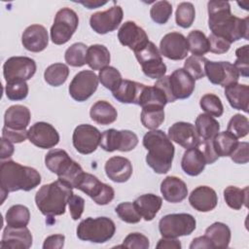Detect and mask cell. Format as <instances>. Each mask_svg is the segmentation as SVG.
<instances>
[{
    "label": "cell",
    "mask_w": 249,
    "mask_h": 249,
    "mask_svg": "<svg viewBox=\"0 0 249 249\" xmlns=\"http://www.w3.org/2000/svg\"><path fill=\"white\" fill-rule=\"evenodd\" d=\"M79 24V18L70 8H62L57 11L51 27V39L55 45L67 43L75 33Z\"/></svg>",
    "instance_id": "obj_8"
},
{
    "label": "cell",
    "mask_w": 249,
    "mask_h": 249,
    "mask_svg": "<svg viewBox=\"0 0 249 249\" xmlns=\"http://www.w3.org/2000/svg\"><path fill=\"white\" fill-rule=\"evenodd\" d=\"M133 203L145 221H152L160 209L162 199L157 195L146 194L138 196Z\"/></svg>",
    "instance_id": "obj_31"
},
{
    "label": "cell",
    "mask_w": 249,
    "mask_h": 249,
    "mask_svg": "<svg viewBox=\"0 0 249 249\" xmlns=\"http://www.w3.org/2000/svg\"><path fill=\"white\" fill-rule=\"evenodd\" d=\"M191 206L199 212H209L218 203L216 192L208 186H198L192 191L189 196Z\"/></svg>",
    "instance_id": "obj_24"
},
{
    "label": "cell",
    "mask_w": 249,
    "mask_h": 249,
    "mask_svg": "<svg viewBox=\"0 0 249 249\" xmlns=\"http://www.w3.org/2000/svg\"><path fill=\"white\" fill-rule=\"evenodd\" d=\"M28 85L26 81L8 82L5 86V93L8 99L12 101L23 100L28 94Z\"/></svg>",
    "instance_id": "obj_51"
},
{
    "label": "cell",
    "mask_w": 249,
    "mask_h": 249,
    "mask_svg": "<svg viewBox=\"0 0 249 249\" xmlns=\"http://www.w3.org/2000/svg\"><path fill=\"white\" fill-rule=\"evenodd\" d=\"M237 144V138L228 131L220 132L213 138V146L219 157H230Z\"/></svg>",
    "instance_id": "obj_39"
},
{
    "label": "cell",
    "mask_w": 249,
    "mask_h": 249,
    "mask_svg": "<svg viewBox=\"0 0 249 249\" xmlns=\"http://www.w3.org/2000/svg\"><path fill=\"white\" fill-rule=\"evenodd\" d=\"M225 95L230 105L236 110L248 113L249 87L244 84H232L225 88Z\"/></svg>",
    "instance_id": "obj_29"
},
{
    "label": "cell",
    "mask_w": 249,
    "mask_h": 249,
    "mask_svg": "<svg viewBox=\"0 0 249 249\" xmlns=\"http://www.w3.org/2000/svg\"><path fill=\"white\" fill-rule=\"evenodd\" d=\"M227 131L236 138L245 137L249 132V121L241 114L233 115L229 121Z\"/></svg>",
    "instance_id": "obj_48"
},
{
    "label": "cell",
    "mask_w": 249,
    "mask_h": 249,
    "mask_svg": "<svg viewBox=\"0 0 249 249\" xmlns=\"http://www.w3.org/2000/svg\"><path fill=\"white\" fill-rule=\"evenodd\" d=\"M208 27L212 34L220 36L231 44L240 39L248 40L249 18H240L231 12L227 1L211 0L207 3Z\"/></svg>",
    "instance_id": "obj_1"
},
{
    "label": "cell",
    "mask_w": 249,
    "mask_h": 249,
    "mask_svg": "<svg viewBox=\"0 0 249 249\" xmlns=\"http://www.w3.org/2000/svg\"><path fill=\"white\" fill-rule=\"evenodd\" d=\"M21 43L23 47L32 53L44 51L49 44V35L45 26L31 24L22 33Z\"/></svg>",
    "instance_id": "obj_23"
},
{
    "label": "cell",
    "mask_w": 249,
    "mask_h": 249,
    "mask_svg": "<svg viewBox=\"0 0 249 249\" xmlns=\"http://www.w3.org/2000/svg\"><path fill=\"white\" fill-rule=\"evenodd\" d=\"M205 165L204 157L197 146L185 151L181 160V167L186 174L197 176L204 170Z\"/></svg>",
    "instance_id": "obj_30"
},
{
    "label": "cell",
    "mask_w": 249,
    "mask_h": 249,
    "mask_svg": "<svg viewBox=\"0 0 249 249\" xmlns=\"http://www.w3.org/2000/svg\"><path fill=\"white\" fill-rule=\"evenodd\" d=\"M160 193L166 201L177 203L187 197L188 188L186 183L179 177L167 176L160 184Z\"/></svg>",
    "instance_id": "obj_26"
},
{
    "label": "cell",
    "mask_w": 249,
    "mask_h": 249,
    "mask_svg": "<svg viewBox=\"0 0 249 249\" xmlns=\"http://www.w3.org/2000/svg\"><path fill=\"white\" fill-rule=\"evenodd\" d=\"M98 79L101 85L112 92L120 87L123 81L120 71L113 66H106L99 70Z\"/></svg>",
    "instance_id": "obj_44"
},
{
    "label": "cell",
    "mask_w": 249,
    "mask_h": 249,
    "mask_svg": "<svg viewBox=\"0 0 249 249\" xmlns=\"http://www.w3.org/2000/svg\"><path fill=\"white\" fill-rule=\"evenodd\" d=\"M142 124L148 129H157L164 122V109L160 106H146L140 115Z\"/></svg>",
    "instance_id": "obj_40"
},
{
    "label": "cell",
    "mask_w": 249,
    "mask_h": 249,
    "mask_svg": "<svg viewBox=\"0 0 249 249\" xmlns=\"http://www.w3.org/2000/svg\"><path fill=\"white\" fill-rule=\"evenodd\" d=\"M36 62L27 56H12L3 65V75L6 83L27 81L36 72Z\"/></svg>",
    "instance_id": "obj_14"
},
{
    "label": "cell",
    "mask_w": 249,
    "mask_h": 249,
    "mask_svg": "<svg viewBox=\"0 0 249 249\" xmlns=\"http://www.w3.org/2000/svg\"><path fill=\"white\" fill-rule=\"evenodd\" d=\"M28 139L38 148L50 149L58 144L59 134L51 124L38 122L28 129Z\"/></svg>",
    "instance_id": "obj_19"
},
{
    "label": "cell",
    "mask_w": 249,
    "mask_h": 249,
    "mask_svg": "<svg viewBox=\"0 0 249 249\" xmlns=\"http://www.w3.org/2000/svg\"><path fill=\"white\" fill-rule=\"evenodd\" d=\"M145 87L144 84L135 81L123 80L120 87L113 92V96L121 103L138 105L141 93Z\"/></svg>",
    "instance_id": "obj_27"
},
{
    "label": "cell",
    "mask_w": 249,
    "mask_h": 249,
    "mask_svg": "<svg viewBox=\"0 0 249 249\" xmlns=\"http://www.w3.org/2000/svg\"><path fill=\"white\" fill-rule=\"evenodd\" d=\"M69 75V68L64 63H53L48 66L44 72L45 81L52 87L63 85Z\"/></svg>",
    "instance_id": "obj_41"
},
{
    "label": "cell",
    "mask_w": 249,
    "mask_h": 249,
    "mask_svg": "<svg viewBox=\"0 0 249 249\" xmlns=\"http://www.w3.org/2000/svg\"><path fill=\"white\" fill-rule=\"evenodd\" d=\"M115 211L122 221L128 224H137L142 219L133 202H122L115 208Z\"/></svg>",
    "instance_id": "obj_50"
},
{
    "label": "cell",
    "mask_w": 249,
    "mask_h": 249,
    "mask_svg": "<svg viewBox=\"0 0 249 249\" xmlns=\"http://www.w3.org/2000/svg\"><path fill=\"white\" fill-rule=\"evenodd\" d=\"M68 207H69V212L71 215V218L73 220H78L81 218L84 208H85V199L76 195H72L71 197L68 200Z\"/></svg>",
    "instance_id": "obj_56"
},
{
    "label": "cell",
    "mask_w": 249,
    "mask_h": 249,
    "mask_svg": "<svg viewBox=\"0 0 249 249\" xmlns=\"http://www.w3.org/2000/svg\"><path fill=\"white\" fill-rule=\"evenodd\" d=\"M72 189L71 186L59 179L43 185L35 195L37 208L46 217L63 215L68 200L73 195Z\"/></svg>",
    "instance_id": "obj_4"
},
{
    "label": "cell",
    "mask_w": 249,
    "mask_h": 249,
    "mask_svg": "<svg viewBox=\"0 0 249 249\" xmlns=\"http://www.w3.org/2000/svg\"><path fill=\"white\" fill-rule=\"evenodd\" d=\"M157 248H162V249H180L182 247L180 240L173 237H163L159 240V242L156 245Z\"/></svg>",
    "instance_id": "obj_60"
},
{
    "label": "cell",
    "mask_w": 249,
    "mask_h": 249,
    "mask_svg": "<svg viewBox=\"0 0 249 249\" xmlns=\"http://www.w3.org/2000/svg\"><path fill=\"white\" fill-rule=\"evenodd\" d=\"M33 237L26 227L13 228L7 226L0 242L1 249H28L32 246Z\"/></svg>",
    "instance_id": "obj_22"
},
{
    "label": "cell",
    "mask_w": 249,
    "mask_h": 249,
    "mask_svg": "<svg viewBox=\"0 0 249 249\" xmlns=\"http://www.w3.org/2000/svg\"><path fill=\"white\" fill-rule=\"evenodd\" d=\"M5 220L7 226L13 228H21L26 227L30 220V211L29 209L21 204H16L11 206L6 214Z\"/></svg>",
    "instance_id": "obj_36"
},
{
    "label": "cell",
    "mask_w": 249,
    "mask_h": 249,
    "mask_svg": "<svg viewBox=\"0 0 249 249\" xmlns=\"http://www.w3.org/2000/svg\"><path fill=\"white\" fill-rule=\"evenodd\" d=\"M76 189L88 195L98 205L110 203L115 196L114 189L110 185L102 183L97 177L87 172L81 176Z\"/></svg>",
    "instance_id": "obj_11"
},
{
    "label": "cell",
    "mask_w": 249,
    "mask_h": 249,
    "mask_svg": "<svg viewBox=\"0 0 249 249\" xmlns=\"http://www.w3.org/2000/svg\"><path fill=\"white\" fill-rule=\"evenodd\" d=\"M135 57L142 67L143 73L151 79H160L166 73V65L160 57L157 46L149 41L142 48L134 52Z\"/></svg>",
    "instance_id": "obj_10"
},
{
    "label": "cell",
    "mask_w": 249,
    "mask_h": 249,
    "mask_svg": "<svg viewBox=\"0 0 249 249\" xmlns=\"http://www.w3.org/2000/svg\"><path fill=\"white\" fill-rule=\"evenodd\" d=\"M231 159L233 162L244 164L249 160V144L248 142H238L236 148L231 154Z\"/></svg>",
    "instance_id": "obj_57"
},
{
    "label": "cell",
    "mask_w": 249,
    "mask_h": 249,
    "mask_svg": "<svg viewBox=\"0 0 249 249\" xmlns=\"http://www.w3.org/2000/svg\"><path fill=\"white\" fill-rule=\"evenodd\" d=\"M45 164L51 172L57 175L59 180L67 183L72 188H76L84 173L82 166L62 149L49 151L45 156Z\"/></svg>",
    "instance_id": "obj_5"
},
{
    "label": "cell",
    "mask_w": 249,
    "mask_h": 249,
    "mask_svg": "<svg viewBox=\"0 0 249 249\" xmlns=\"http://www.w3.org/2000/svg\"><path fill=\"white\" fill-rule=\"evenodd\" d=\"M107 177L116 183H124L132 175V164L126 158L115 156L105 162Z\"/></svg>",
    "instance_id": "obj_25"
},
{
    "label": "cell",
    "mask_w": 249,
    "mask_h": 249,
    "mask_svg": "<svg viewBox=\"0 0 249 249\" xmlns=\"http://www.w3.org/2000/svg\"><path fill=\"white\" fill-rule=\"evenodd\" d=\"M190 249H204V248H213L210 240L205 236H198L193 239L192 243L190 244Z\"/></svg>",
    "instance_id": "obj_62"
},
{
    "label": "cell",
    "mask_w": 249,
    "mask_h": 249,
    "mask_svg": "<svg viewBox=\"0 0 249 249\" xmlns=\"http://www.w3.org/2000/svg\"><path fill=\"white\" fill-rule=\"evenodd\" d=\"M224 198L228 206L233 210H239L243 206L247 207L248 187L239 189L235 186H229L224 190Z\"/></svg>",
    "instance_id": "obj_37"
},
{
    "label": "cell",
    "mask_w": 249,
    "mask_h": 249,
    "mask_svg": "<svg viewBox=\"0 0 249 249\" xmlns=\"http://www.w3.org/2000/svg\"><path fill=\"white\" fill-rule=\"evenodd\" d=\"M118 39L123 46L128 47L133 52L139 50L149 42L145 30L132 20L123 23L118 31Z\"/></svg>",
    "instance_id": "obj_20"
},
{
    "label": "cell",
    "mask_w": 249,
    "mask_h": 249,
    "mask_svg": "<svg viewBox=\"0 0 249 249\" xmlns=\"http://www.w3.org/2000/svg\"><path fill=\"white\" fill-rule=\"evenodd\" d=\"M199 105L206 114L212 117H221L224 113V106L220 97L213 93L204 94L199 100Z\"/></svg>",
    "instance_id": "obj_46"
},
{
    "label": "cell",
    "mask_w": 249,
    "mask_h": 249,
    "mask_svg": "<svg viewBox=\"0 0 249 249\" xmlns=\"http://www.w3.org/2000/svg\"><path fill=\"white\" fill-rule=\"evenodd\" d=\"M197 147L201 151L206 164H211L219 159V156L216 154L214 146H213V138L212 139H200Z\"/></svg>",
    "instance_id": "obj_55"
},
{
    "label": "cell",
    "mask_w": 249,
    "mask_h": 249,
    "mask_svg": "<svg viewBox=\"0 0 249 249\" xmlns=\"http://www.w3.org/2000/svg\"><path fill=\"white\" fill-rule=\"evenodd\" d=\"M196 227L195 217L188 213H174L163 216L159 222V231L163 237L177 238L191 234Z\"/></svg>",
    "instance_id": "obj_9"
},
{
    "label": "cell",
    "mask_w": 249,
    "mask_h": 249,
    "mask_svg": "<svg viewBox=\"0 0 249 249\" xmlns=\"http://www.w3.org/2000/svg\"><path fill=\"white\" fill-rule=\"evenodd\" d=\"M14 145L12 142L5 138H1V153H0V159L3 160L5 159L10 158L14 154Z\"/></svg>",
    "instance_id": "obj_61"
},
{
    "label": "cell",
    "mask_w": 249,
    "mask_h": 249,
    "mask_svg": "<svg viewBox=\"0 0 249 249\" xmlns=\"http://www.w3.org/2000/svg\"><path fill=\"white\" fill-rule=\"evenodd\" d=\"M90 119L98 124L107 125L113 124L118 117L116 108L105 100H98L92 104L89 110Z\"/></svg>",
    "instance_id": "obj_32"
},
{
    "label": "cell",
    "mask_w": 249,
    "mask_h": 249,
    "mask_svg": "<svg viewBox=\"0 0 249 249\" xmlns=\"http://www.w3.org/2000/svg\"><path fill=\"white\" fill-rule=\"evenodd\" d=\"M172 15V5L168 1H158L153 4L150 10V16L154 22L164 24Z\"/></svg>",
    "instance_id": "obj_47"
},
{
    "label": "cell",
    "mask_w": 249,
    "mask_h": 249,
    "mask_svg": "<svg viewBox=\"0 0 249 249\" xmlns=\"http://www.w3.org/2000/svg\"><path fill=\"white\" fill-rule=\"evenodd\" d=\"M207 58L203 56L191 55L184 63V70L196 81L203 78L205 76L204 63Z\"/></svg>",
    "instance_id": "obj_49"
},
{
    "label": "cell",
    "mask_w": 249,
    "mask_h": 249,
    "mask_svg": "<svg viewBox=\"0 0 249 249\" xmlns=\"http://www.w3.org/2000/svg\"><path fill=\"white\" fill-rule=\"evenodd\" d=\"M31 114L29 109L23 105L10 106L4 115L5 126L13 129L22 130L26 129L30 123Z\"/></svg>",
    "instance_id": "obj_28"
},
{
    "label": "cell",
    "mask_w": 249,
    "mask_h": 249,
    "mask_svg": "<svg viewBox=\"0 0 249 249\" xmlns=\"http://www.w3.org/2000/svg\"><path fill=\"white\" fill-rule=\"evenodd\" d=\"M196 18V10L192 3L182 2L178 5L175 13V20L177 25L182 28H189L192 26Z\"/></svg>",
    "instance_id": "obj_45"
},
{
    "label": "cell",
    "mask_w": 249,
    "mask_h": 249,
    "mask_svg": "<svg viewBox=\"0 0 249 249\" xmlns=\"http://www.w3.org/2000/svg\"><path fill=\"white\" fill-rule=\"evenodd\" d=\"M169 139L183 148L196 147L200 141L195 124L187 122H177L168 128Z\"/></svg>",
    "instance_id": "obj_21"
},
{
    "label": "cell",
    "mask_w": 249,
    "mask_h": 249,
    "mask_svg": "<svg viewBox=\"0 0 249 249\" xmlns=\"http://www.w3.org/2000/svg\"><path fill=\"white\" fill-rule=\"evenodd\" d=\"M2 137L9 140L12 143H21L26 138H28V130H18L9 128L4 125L2 128Z\"/></svg>",
    "instance_id": "obj_58"
},
{
    "label": "cell",
    "mask_w": 249,
    "mask_h": 249,
    "mask_svg": "<svg viewBox=\"0 0 249 249\" xmlns=\"http://www.w3.org/2000/svg\"><path fill=\"white\" fill-rule=\"evenodd\" d=\"M160 53L171 60H182L187 57L189 47L186 37L179 32L165 34L160 43Z\"/></svg>",
    "instance_id": "obj_18"
},
{
    "label": "cell",
    "mask_w": 249,
    "mask_h": 249,
    "mask_svg": "<svg viewBox=\"0 0 249 249\" xmlns=\"http://www.w3.org/2000/svg\"><path fill=\"white\" fill-rule=\"evenodd\" d=\"M150 246L149 238L140 232H131L125 236L122 245L117 247H125L131 249H148Z\"/></svg>",
    "instance_id": "obj_52"
},
{
    "label": "cell",
    "mask_w": 249,
    "mask_h": 249,
    "mask_svg": "<svg viewBox=\"0 0 249 249\" xmlns=\"http://www.w3.org/2000/svg\"><path fill=\"white\" fill-rule=\"evenodd\" d=\"M142 143L148 151L147 164L158 174L167 173L171 168L175 153L169 137L160 129H153L143 136Z\"/></svg>",
    "instance_id": "obj_3"
},
{
    "label": "cell",
    "mask_w": 249,
    "mask_h": 249,
    "mask_svg": "<svg viewBox=\"0 0 249 249\" xmlns=\"http://www.w3.org/2000/svg\"><path fill=\"white\" fill-rule=\"evenodd\" d=\"M124 12L120 6H113L106 11L96 12L89 18V25L94 32L106 34L116 30L123 20Z\"/></svg>",
    "instance_id": "obj_17"
},
{
    "label": "cell",
    "mask_w": 249,
    "mask_h": 249,
    "mask_svg": "<svg viewBox=\"0 0 249 249\" xmlns=\"http://www.w3.org/2000/svg\"><path fill=\"white\" fill-rule=\"evenodd\" d=\"M65 236L63 234H53L48 236L44 243L43 249H61L64 246Z\"/></svg>",
    "instance_id": "obj_59"
},
{
    "label": "cell",
    "mask_w": 249,
    "mask_h": 249,
    "mask_svg": "<svg viewBox=\"0 0 249 249\" xmlns=\"http://www.w3.org/2000/svg\"><path fill=\"white\" fill-rule=\"evenodd\" d=\"M101 132L93 125L83 124L76 126L72 135L74 148L82 155L93 153L100 144Z\"/></svg>",
    "instance_id": "obj_16"
},
{
    "label": "cell",
    "mask_w": 249,
    "mask_h": 249,
    "mask_svg": "<svg viewBox=\"0 0 249 249\" xmlns=\"http://www.w3.org/2000/svg\"><path fill=\"white\" fill-rule=\"evenodd\" d=\"M166 103H168L167 98L160 88L146 86L141 93L138 105L142 108L146 106H160L164 108Z\"/></svg>",
    "instance_id": "obj_38"
},
{
    "label": "cell",
    "mask_w": 249,
    "mask_h": 249,
    "mask_svg": "<svg viewBox=\"0 0 249 249\" xmlns=\"http://www.w3.org/2000/svg\"><path fill=\"white\" fill-rule=\"evenodd\" d=\"M213 248H227L231 241V230L222 222H215L205 230L204 234Z\"/></svg>",
    "instance_id": "obj_33"
},
{
    "label": "cell",
    "mask_w": 249,
    "mask_h": 249,
    "mask_svg": "<svg viewBox=\"0 0 249 249\" xmlns=\"http://www.w3.org/2000/svg\"><path fill=\"white\" fill-rule=\"evenodd\" d=\"M79 3L84 5L88 9H95V8H98L100 6L105 5L107 2L106 1L102 2V1H98V0H94V1L89 0V1H79Z\"/></svg>",
    "instance_id": "obj_63"
},
{
    "label": "cell",
    "mask_w": 249,
    "mask_h": 249,
    "mask_svg": "<svg viewBox=\"0 0 249 249\" xmlns=\"http://www.w3.org/2000/svg\"><path fill=\"white\" fill-rule=\"evenodd\" d=\"M98 76L91 70H83L77 73L69 85L70 96L78 101L83 102L89 99L97 89Z\"/></svg>",
    "instance_id": "obj_15"
},
{
    "label": "cell",
    "mask_w": 249,
    "mask_h": 249,
    "mask_svg": "<svg viewBox=\"0 0 249 249\" xmlns=\"http://www.w3.org/2000/svg\"><path fill=\"white\" fill-rule=\"evenodd\" d=\"M187 39L189 51L193 55L203 56L209 52V42L205 34L200 30H193L189 33Z\"/></svg>",
    "instance_id": "obj_42"
},
{
    "label": "cell",
    "mask_w": 249,
    "mask_h": 249,
    "mask_svg": "<svg viewBox=\"0 0 249 249\" xmlns=\"http://www.w3.org/2000/svg\"><path fill=\"white\" fill-rule=\"evenodd\" d=\"M109 50L100 44H94L88 48L87 64L92 70H101L110 63Z\"/></svg>",
    "instance_id": "obj_34"
},
{
    "label": "cell",
    "mask_w": 249,
    "mask_h": 249,
    "mask_svg": "<svg viewBox=\"0 0 249 249\" xmlns=\"http://www.w3.org/2000/svg\"><path fill=\"white\" fill-rule=\"evenodd\" d=\"M154 86L164 92L167 102H174L176 99L189 98L194 92L196 81L183 68H178L159 79Z\"/></svg>",
    "instance_id": "obj_6"
},
{
    "label": "cell",
    "mask_w": 249,
    "mask_h": 249,
    "mask_svg": "<svg viewBox=\"0 0 249 249\" xmlns=\"http://www.w3.org/2000/svg\"><path fill=\"white\" fill-rule=\"evenodd\" d=\"M138 144L137 135L127 129L117 130L109 128L101 133L100 147L106 152H129L133 150Z\"/></svg>",
    "instance_id": "obj_12"
},
{
    "label": "cell",
    "mask_w": 249,
    "mask_h": 249,
    "mask_svg": "<svg viewBox=\"0 0 249 249\" xmlns=\"http://www.w3.org/2000/svg\"><path fill=\"white\" fill-rule=\"evenodd\" d=\"M204 71L210 83L223 88L236 84L240 76L235 66L229 61H210L206 59Z\"/></svg>",
    "instance_id": "obj_13"
},
{
    "label": "cell",
    "mask_w": 249,
    "mask_h": 249,
    "mask_svg": "<svg viewBox=\"0 0 249 249\" xmlns=\"http://www.w3.org/2000/svg\"><path fill=\"white\" fill-rule=\"evenodd\" d=\"M249 46L244 45L235 51L236 59L234 62V66L239 72V75L247 78L249 72Z\"/></svg>",
    "instance_id": "obj_53"
},
{
    "label": "cell",
    "mask_w": 249,
    "mask_h": 249,
    "mask_svg": "<svg viewBox=\"0 0 249 249\" xmlns=\"http://www.w3.org/2000/svg\"><path fill=\"white\" fill-rule=\"evenodd\" d=\"M200 139H212L220 130V124L216 119L208 114H199L195 124Z\"/></svg>",
    "instance_id": "obj_35"
},
{
    "label": "cell",
    "mask_w": 249,
    "mask_h": 249,
    "mask_svg": "<svg viewBox=\"0 0 249 249\" xmlns=\"http://www.w3.org/2000/svg\"><path fill=\"white\" fill-rule=\"evenodd\" d=\"M115 231V223L108 217H88L80 222L76 231L78 238L93 243H104L110 240Z\"/></svg>",
    "instance_id": "obj_7"
},
{
    "label": "cell",
    "mask_w": 249,
    "mask_h": 249,
    "mask_svg": "<svg viewBox=\"0 0 249 249\" xmlns=\"http://www.w3.org/2000/svg\"><path fill=\"white\" fill-rule=\"evenodd\" d=\"M88 47L84 43H75L71 45L64 53L65 61L73 67H81L87 63Z\"/></svg>",
    "instance_id": "obj_43"
},
{
    "label": "cell",
    "mask_w": 249,
    "mask_h": 249,
    "mask_svg": "<svg viewBox=\"0 0 249 249\" xmlns=\"http://www.w3.org/2000/svg\"><path fill=\"white\" fill-rule=\"evenodd\" d=\"M208 42H209V52L213 53H217V54L226 53L231 48V43L229 41H227L226 39L220 36L214 35L212 33L208 36Z\"/></svg>",
    "instance_id": "obj_54"
},
{
    "label": "cell",
    "mask_w": 249,
    "mask_h": 249,
    "mask_svg": "<svg viewBox=\"0 0 249 249\" xmlns=\"http://www.w3.org/2000/svg\"><path fill=\"white\" fill-rule=\"evenodd\" d=\"M41 183L40 173L33 167L24 166L14 160H2L0 165V186L2 202L11 192L31 191Z\"/></svg>",
    "instance_id": "obj_2"
}]
</instances>
